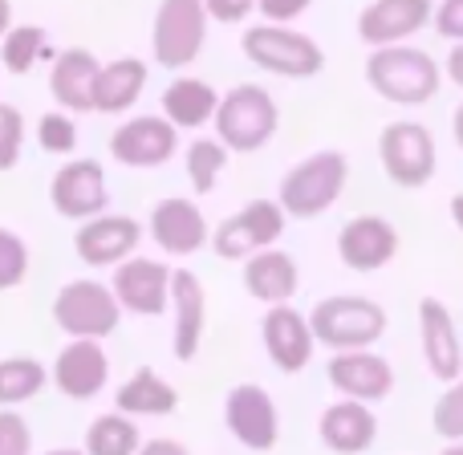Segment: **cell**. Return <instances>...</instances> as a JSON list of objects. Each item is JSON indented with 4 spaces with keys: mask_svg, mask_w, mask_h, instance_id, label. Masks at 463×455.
<instances>
[{
    "mask_svg": "<svg viewBox=\"0 0 463 455\" xmlns=\"http://www.w3.org/2000/svg\"><path fill=\"white\" fill-rule=\"evenodd\" d=\"M366 86L383 102L415 110V106L435 102V94L443 86V65L427 49L411 45V41L383 45V49H370L366 57Z\"/></svg>",
    "mask_w": 463,
    "mask_h": 455,
    "instance_id": "obj_1",
    "label": "cell"
},
{
    "mask_svg": "<svg viewBox=\"0 0 463 455\" xmlns=\"http://www.w3.org/2000/svg\"><path fill=\"white\" fill-rule=\"evenodd\" d=\"M350 184V155L313 151L285 171L277 187V204L288 220H321Z\"/></svg>",
    "mask_w": 463,
    "mask_h": 455,
    "instance_id": "obj_2",
    "label": "cell"
},
{
    "mask_svg": "<svg viewBox=\"0 0 463 455\" xmlns=\"http://www.w3.org/2000/svg\"><path fill=\"white\" fill-rule=\"evenodd\" d=\"M212 127H216V138L232 155H256L272 143V135H277L280 106L264 86L240 81V86H232L228 94H220Z\"/></svg>",
    "mask_w": 463,
    "mask_h": 455,
    "instance_id": "obj_3",
    "label": "cell"
},
{
    "mask_svg": "<svg viewBox=\"0 0 463 455\" xmlns=\"http://www.w3.org/2000/svg\"><path fill=\"white\" fill-rule=\"evenodd\" d=\"M240 49H244V57L256 70L272 73V78L305 81L326 70V49L309 33L293 29V24H277V21L248 24L244 37H240Z\"/></svg>",
    "mask_w": 463,
    "mask_h": 455,
    "instance_id": "obj_4",
    "label": "cell"
},
{
    "mask_svg": "<svg viewBox=\"0 0 463 455\" xmlns=\"http://www.w3.org/2000/svg\"><path fill=\"white\" fill-rule=\"evenodd\" d=\"M309 326H313V337L317 346L326 350H370L374 342L386 337V309L370 297H358V293H337V297H326V301L313 305L309 313Z\"/></svg>",
    "mask_w": 463,
    "mask_h": 455,
    "instance_id": "obj_5",
    "label": "cell"
},
{
    "mask_svg": "<svg viewBox=\"0 0 463 455\" xmlns=\"http://www.w3.org/2000/svg\"><path fill=\"white\" fill-rule=\"evenodd\" d=\"M378 163H383L386 179L402 192H419L435 179L439 167V151H435V135L415 118H394L378 135Z\"/></svg>",
    "mask_w": 463,
    "mask_h": 455,
    "instance_id": "obj_6",
    "label": "cell"
},
{
    "mask_svg": "<svg viewBox=\"0 0 463 455\" xmlns=\"http://www.w3.org/2000/svg\"><path fill=\"white\" fill-rule=\"evenodd\" d=\"M208 41V8L203 0H159L151 24V57L163 70H187Z\"/></svg>",
    "mask_w": 463,
    "mask_h": 455,
    "instance_id": "obj_7",
    "label": "cell"
},
{
    "mask_svg": "<svg viewBox=\"0 0 463 455\" xmlns=\"http://www.w3.org/2000/svg\"><path fill=\"white\" fill-rule=\"evenodd\" d=\"M53 321L65 329L70 337H110L122 321V305L114 297L110 285L102 280H70V285L57 289L53 297Z\"/></svg>",
    "mask_w": 463,
    "mask_h": 455,
    "instance_id": "obj_8",
    "label": "cell"
},
{
    "mask_svg": "<svg viewBox=\"0 0 463 455\" xmlns=\"http://www.w3.org/2000/svg\"><path fill=\"white\" fill-rule=\"evenodd\" d=\"M285 224L288 216L280 212L277 200H252L212 228V252L220 261H248L252 252L277 244L285 236Z\"/></svg>",
    "mask_w": 463,
    "mask_h": 455,
    "instance_id": "obj_9",
    "label": "cell"
},
{
    "mask_svg": "<svg viewBox=\"0 0 463 455\" xmlns=\"http://www.w3.org/2000/svg\"><path fill=\"white\" fill-rule=\"evenodd\" d=\"M224 427L248 451H272L280 443V411L260 383H240L224 394Z\"/></svg>",
    "mask_w": 463,
    "mask_h": 455,
    "instance_id": "obj_10",
    "label": "cell"
},
{
    "mask_svg": "<svg viewBox=\"0 0 463 455\" xmlns=\"http://www.w3.org/2000/svg\"><path fill=\"white\" fill-rule=\"evenodd\" d=\"M175 151H179V130L171 127L163 114H138V118H127L110 135L114 163L135 167V171L163 167V163L175 159Z\"/></svg>",
    "mask_w": 463,
    "mask_h": 455,
    "instance_id": "obj_11",
    "label": "cell"
},
{
    "mask_svg": "<svg viewBox=\"0 0 463 455\" xmlns=\"http://www.w3.org/2000/svg\"><path fill=\"white\" fill-rule=\"evenodd\" d=\"M110 289L118 305L135 318H159L171 309V264L151 256H127L114 264Z\"/></svg>",
    "mask_w": 463,
    "mask_h": 455,
    "instance_id": "obj_12",
    "label": "cell"
},
{
    "mask_svg": "<svg viewBox=\"0 0 463 455\" xmlns=\"http://www.w3.org/2000/svg\"><path fill=\"white\" fill-rule=\"evenodd\" d=\"M260 342L280 374H301L313 362V350H317L309 318H305L301 309H293L288 301L269 305V313L260 318Z\"/></svg>",
    "mask_w": 463,
    "mask_h": 455,
    "instance_id": "obj_13",
    "label": "cell"
},
{
    "mask_svg": "<svg viewBox=\"0 0 463 455\" xmlns=\"http://www.w3.org/2000/svg\"><path fill=\"white\" fill-rule=\"evenodd\" d=\"M49 204L57 216L65 220H90L102 216L110 204V187H106V171L98 159H73L49 179Z\"/></svg>",
    "mask_w": 463,
    "mask_h": 455,
    "instance_id": "obj_14",
    "label": "cell"
},
{
    "mask_svg": "<svg viewBox=\"0 0 463 455\" xmlns=\"http://www.w3.org/2000/svg\"><path fill=\"white\" fill-rule=\"evenodd\" d=\"M326 378L337 394L370 403V407L391 399L394 391V366L383 354H374V346L370 350H334V358L326 362Z\"/></svg>",
    "mask_w": 463,
    "mask_h": 455,
    "instance_id": "obj_15",
    "label": "cell"
},
{
    "mask_svg": "<svg viewBox=\"0 0 463 455\" xmlns=\"http://www.w3.org/2000/svg\"><path fill=\"white\" fill-rule=\"evenodd\" d=\"M419 346H423V362L427 374L435 383H456L463 374V342L451 309L439 301V297H423L419 301Z\"/></svg>",
    "mask_w": 463,
    "mask_h": 455,
    "instance_id": "obj_16",
    "label": "cell"
},
{
    "mask_svg": "<svg viewBox=\"0 0 463 455\" xmlns=\"http://www.w3.org/2000/svg\"><path fill=\"white\" fill-rule=\"evenodd\" d=\"M435 16V0H370L358 13V41L366 49L402 45Z\"/></svg>",
    "mask_w": 463,
    "mask_h": 455,
    "instance_id": "obj_17",
    "label": "cell"
},
{
    "mask_svg": "<svg viewBox=\"0 0 463 455\" xmlns=\"http://www.w3.org/2000/svg\"><path fill=\"white\" fill-rule=\"evenodd\" d=\"M337 256L354 272H378L399 256V228L386 216H350L337 232Z\"/></svg>",
    "mask_w": 463,
    "mask_h": 455,
    "instance_id": "obj_18",
    "label": "cell"
},
{
    "mask_svg": "<svg viewBox=\"0 0 463 455\" xmlns=\"http://www.w3.org/2000/svg\"><path fill=\"white\" fill-rule=\"evenodd\" d=\"M171 313H175L171 354L179 362H195L203 346V329H208V289L192 269H171Z\"/></svg>",
    "mask_w": 463,
    "mask_h": 455,
    "instance_id": "obj_19",
    "label": "cell"
},
{
    "mask_svg": "<svg viewBox=\"0 0 463 455\" xmlns=\"http://www.w3.org/2000/svg\"><path fill=\"white\" fill-rule=\"evenodd\" d=\"M138 240H143V224L135 216H106L102 212V216L81 220V228L73 232V252H78L81 264L106 269V264L135 256Z\"/></svg>",
    "mask_w": 463,
    "mask_h": 455,
    "instance_id": "obj_20",
    "label": "cell"
},
{
    "mask_svg": "<svg viewBox=\"0 0 463 455\" xmlns=\"http://www.w3.org/2000/svg\"><path fill=\"white\" fill-rule=\"evenodd\" d=\"M53 383L65 399L86 403L106 391L110 383V358L98 337H73L53 362Z\"/></svg>",
    "mask_w": 463,
    "mask_h": 455,
    "instance_id": "obj_21",
    "label": "cell"
},
{
    "mask_svg": "<svg viewBox=\"0 0 463 455\" xmlns=\"http://www.w3.org/2000/svg\"><path fill=\"white\" fill-rule=\"evenodd\" d=\"M146 232H151V240L167 256H195L212 240V228H208V220H203L200 204L179 200V195L155 204L151 220H146Z\"/></svg>",
    "mask_w": 463,
    "mask_h": 455,
    "instance_id": "obj_22",
    "label": "cell"
},
{
    "mask_svg": "<svg viewBox=\"0 0 463 455\" xmlns=\"http://www.w3.org/2000/svg\"><path fill=\"white\" fill-rule=\"evenodd\" d=\"M317 440L334 455H366L378 443V415L370 411V403L337 399L321 411Z\"/></svg>",
    "mask_w": 463,
    "mask_h": 455,
    "instance_id": "obj_23",
    "label": "cell"
},
{
    "mask_svg": "<svg viewBox=\"0 0 463 455\" xmlns=\"http://www.w3.org/2000/svg\"><path fill=\"white\" fill-rule=\"evenodd\" d=\"M240 264H244L240 277H244L248 297L260 305H285V301H293L297 289H301V269H297L293 256L277 244L264 248V252H252Z\"/></svg>",
    "mask_w": 463,
    "mask_h": 455,
    "instance_id": "obj_24",
    "label": "cell"
},
{
    "mask_svg": "<svg viewBox=\"0 0 463 455\" xmlns=\"http://www.w3.org/2000/svg\"><path fill=\"white\" fill-rule=\"evenodd\" d=\"M102 70L90 49H65L53 57V70H49V94L53 102H61V110L70 114H90L94 110V78Z\"/></svg>",
    "mask_w": 463,
    "mask_h": 455,
    "instance_id": "obj_25",
    "label": "cell"
},
{
    "mask_svg": "<svg viewBox=\"0 0 463 455\" xmlns=\"http://www.w3.org/2000/svg\"><path fill=\"white\" fill-rule=\"evenodd\" d=\"M216 106H220L216 86L203 81V78H187V73H179V78H171L167 90H163V118H167L175 130L208 127V122L216 118Z\"/></svg>",
    "mask_w": 463,
    "mask_h": 455,
    "instance_id": "obj_26",
    "label": "cell"
},
{
    "mask_svg": "<svg viewBox=\"0 0 463 455\" xmlns=\"http://www.w3.org/2000/svg\"><path fill=\"white\" fill-rule=\"evenodd\" d=\"M146 90L143 57H114L94 78V110L98 114H127Z\"/></svg>",
    "mask_w": 463,
    "mask_h": 455,
    "instance_id": "obj_27",
    "label": "cell"
},
{
    "mask_svg": "<svg viewBox=\"0 0 463 455\" xmlns=\"http://www.w3.org/2000/svg\"><path fill=\"white\" fill-rule=\"evenodd\" d=\"M114 407L130 419H159L179 407V391L151 366H138L114 394Z\"/></svg>",
    "mask_w": 463,
    "mask_h": 455,
    "instance_id": "obj_28",
    "label": "cell"
},
{
    "mask_svg": "<svg viewBox=\"0 0 463 455\" xmlns=\"http://www.w3.org/2000/svg\"><path fill=\"white\" fill-rule=\"evenodd\" d=\"M143 448L135 419L122 411H106L86 427V455H135Z\"/></svg>",
    "mask_w": 463,
    "mask_h": 455,
    "instance_id": "obj_29",
    "label": "cell"
},
{
    "mask_svg": "<svg viewBox=\"0 0 463 455\" xmlns=\"http://www.w3.org/2000/svg\"><path fill=\"white\" fill-rule=\"evenodd\" d=\"M228 147L220 143V138H195L192 147H187L184 155V171L187 179H192V192L195 195H212L220 184V175H224L228 167Z\"/></svg>",
    "mask_w": 463,
    "mask_h": 455,
    "instance_id": "obj_30",
    "label": "cell"
},
{
    "mask_svg": "<svg viewBox=\"0 0 463 455\" xmlns=\"http://www.w3.org/2000/svg\"><path fill=\"white\" fill-rule=\"evenodd\" d=\"M49 374L37 358H5L0 362V407H21L45 391Z\"/></svg>",
    "mask_w": 463,
    "mask_h": 455,
    "instance_id": "obj_31",
    "label": "cell"
},
{
    "mask_svg": "<svg viewBox=\"0 0 463 455\" xmlns=\"http://www.w3.org/2000/svg\"><path fill=\"white\" fill-rule=\"evenodd\" d=\"M41 57H49L45 29H41V24H13V29L0 37V62H5L8 73H29Z\"/></svg>",
    "mask_w": 463,
    "mask_h": 455,
    "instance_id": "obj_32",
    "label": "cell"
},
{
    "mask_svg": "<svg viewBox=\"0 0 463 455\" xmlns=\"http://www.w3.org/2000/svg\"><path fill=\"white\" fill-rule=\"evenodd\" d=\"M431 431L439 435V440H448V443L463 440V374L456 378V383H448V391L435 399Z\"/></svg>",
    "mask_w": 463,
    "mask_h": 455,
    "instance_id": "obj_33",
    "label": "cell"
},
{
    "mask_svg": "<svg viewBox=\"0 0 463 455\" xmlns=\"http://www.w3.org/2000/svg\"><path fill=\"white\" fill-rule=\"evenodd\" d=\"M37 143L49 155H70L78 147V127H73L70 110H49L37 122Z\"/></svg>",
    "mask_w": 463,
    "mask_h": 455,
    "instance_id": "obj_34",
    "label": "cell"
},
{
    "mask_svg": "<svg viewBox=\"0 0 463 455\" xmlns=\"http://www.w3.org/2000/svg\"><path fill=\"white\" fill-rule=\"evenodd\" d=\"M29 277V244L16 232L0 228V289H16Z\"/></svg>",
    "mask_w": 463,
    "mask_h": 455,
    "instance_id": "obj_35",
    "label": "cell"
},
{
    "mask_svg": "<svg viewBox=\"0 0 463 455\" xmlns=\"http://www.w3.org/2000/svg\"><path fill=\"white\" fill-rule=\"evenodd\" d=\"M24 151V114L16 106L0 102V175L21 163Z\"/></svg>",
    "mask_w": 463,
    "mask_h": 455,
    "instance_id": "obj_36",
    "label": "cell"
},
{
    "mask_svg": "<svg viewBox=\"0 0 463 455\" xmlns=\"http://www.w3.org/2000/svg\"><path fill=\"white\" fill-rule=\"evenodd\" d=\"M33 451V431L13 407L0 411V455H29Z\"/></svg>",
    "mask_w": 463,
    "mask_h": 455,
    "instance_id": "obj_37",
    "label": "cell"
},
{
    "mask_svg": "<svg viewBox=\"0 0 463 455\" xmlns=\"http://www.w3.org/2000/svg\"><path fill=\"white\" fill-rule=\"evenodd\" d=\"M309 8H313V0H256V13L277 24H297Z\"/></svg>",
    "mask_w": 463,
    "mask_h": 455,
    "instance_id": "obj_38",
    "label": "cell"
},
{
    "mask_svg": "<svg viewBox=\"0 0 463 455\" xmlns=\"http://www.w3.org/2000/svg\"><path fill=\"white\" fill-rule=\"evenodd\" d=\"M431 24L443 41H463V0H439Z\"/></svg>",
    "mask_w": 463,
    "mask_h": 455,
    "instance_id": "obj_39",
    "label": "cell"
},
{
    "mask_svg": "<svg viewBox=\"0 0 463 455\" xmlns=\"http://www.w3.org/2000/svg\"><path fill=\"white\" fill-rule=\"evenodd\" d=\"M203 8H208V21L240 24L256 13V0H203Z\"/></svg>",
    "mask_w": 463,
    "mask_h": 455,
    "instance_id": "obj_40",
    "label": "cell"
},
{
    "mask_svg": "<svg viewBox=\"0 0 463 455\" xmlns=\"http://www.w3.org/2000/svg\"><path fill=\"white\" fill-rule=\"evenodd\" d=\"M443 78L463 90V41H451V53H448V62H443Z\"/></svg>",
    "mask_w": 463,
    "mask_h": 455,
    "instance_id": "obj_41",
    "label": "cell"
},
{
    "mask_svg": "<svg viewBox=\"0 0 463 455\" xmlns=\"http://www.w3.org/2000/svg\"><path fill=\"white\" fill-rule=\"evenodd\" d=\"M135 455H192L179 440H146Z\"/></svg>",
    "mask_w": 463,
    "mask_h": 455,
    "instance_id": "obj_42",
    "label": "cell"
},
{
    "mask_svg": "<svg viewBox=\"0 0 463 455\" xmlns=\"http://www.w3.org/2000/svg\"><path fill=\"white\" fill-rule=\"evenodd\" d=\"M448 216H451V224H456V232H463V192L451 195V204H448Z\"/></svg>",
    "mask_w": 463,
    "mask_h": 455,
    "instance_id": "obj_43",
    "label": "cell"
},
{
    "mask_svg": "<svg viewBox=\"0 0 463 455\" xmlns=\"http://www.w3.org/2000/svg\"><path fill=\"white\" fill-rule=\"evenodd\" d=\"M451 135H456V147L463 151V102L456 106V114H451Z\"/></svg>",
    "mask_w": 463,
    "mask_h": 455,
    "instance_id": "obj_44",
    "label": "cell"
},
{
    "mask_svg": "<svg viewBox=\"0 0 463 455\" xmlns=\"http://www.w3.org/2000/svg\"><path fill=\"white\" fill-rule=\"evenodd\" d=\"M8 29H13V5H8V0H0V37H5Z\"/></svg>",
    "mask_w": 463,
    "mask_h": 455,
    "instance_id": "obj_45",
    "label": "cell"
},
{
    "mask_svg": "<svg viewBox=\"0 0 463 455\" xmlns=\"http://www.w3.org/2000/svg\"><path fill=\"white\" fill-rule=\"evenodd\" d=\"M45 455H86V448H53V451H45Z\"/></svg>",
    "mask_w": 463,
    "mask_h": 455,
    "instance_id": "obj_46",
    "label": "cell"
},
{
    "mask_svg": "<svg viewBox=\"0 0 463 455\" xmlns=\"http://www.w3.org/2000/svg\"><path fill=\"white\" fill-rule=\"evenodd\" d=\"M439 455H463V440H456V443H448Z\"/></svg>",
    "mask_w": 463,
    "mask_h": 455,
    "instance_id": "obj_47",
    "label": "cell"
}]
</instances>
